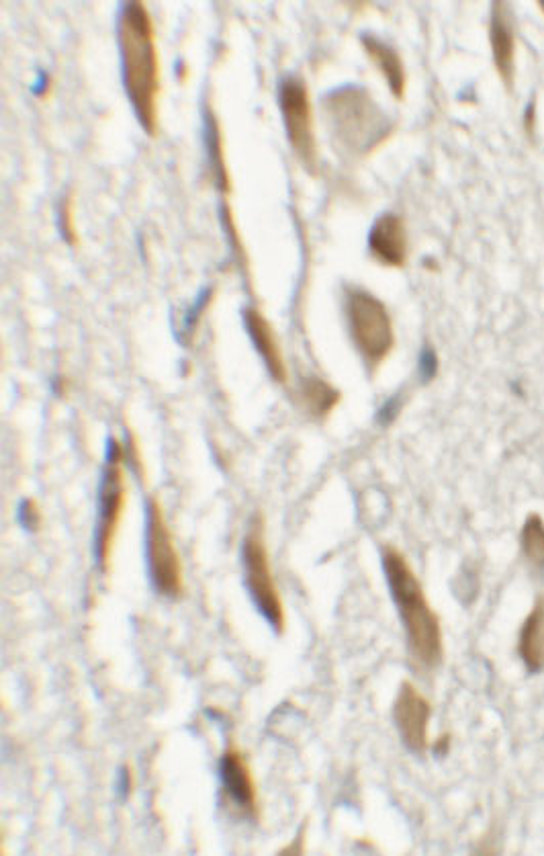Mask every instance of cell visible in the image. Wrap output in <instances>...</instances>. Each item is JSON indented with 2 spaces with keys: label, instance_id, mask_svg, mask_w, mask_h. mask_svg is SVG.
<instances>
[{
  "label": "cell",
  "instance_id": "obj_16",
  "mask_svg": "<svg viewBox=\"0 0 544 856\" xmlns=\"http://www.w3.org/2000/svg\"><path fill=\"white\" fill-rule=\"evenodd\" d=\"M299 398L303 410L313 418H326L340 402V392L322 377H303L299 383Z\"/></svg>",
  "mask_w": 544,
  "mask_h": 856
},
{
  "label": "cell",
  "instance_id": "obj_9",
  "mask_svg": "<svg viewBox=\"0 0 544 856\" xmlns=\"http://www.w3.org/2000/svg\"><path fill=\"white\" fill-rule=\"evenodd\" d=\"M219 781L223 797L236 809L238 816L258 818V789L252 768L238 748H228L219 758Z\"/></svg>",
  "mask_w": 544,
  "mask_h": 856
},
{
  "label": "cell",
  "instance_id": "obj_22",
  "mask_svg": "<svg viewBox=\"0 0 544 856\" xmlns=\"http://www.w3.org/2000/svg\"><path fill=\"white\" fill-rule=\"evenodd\" d=\"M397 410H399V406H397V400H391L385 408H381L379 410V422H383V424H389L395 416H397Z\"/></svg>",
  "mask_w": 544,
  "mask_h": 856
},
{
  "label": "cell",
  "instance_id": "obj_14",
  "mask_svg": "<svg viewBox=\"0 0 544 856\" xmlns=\"http://www.w3.org/2000/svg\"><path fill=\"white\" fill-rule=\"evenodd\" d=\"M518 652L528 672L536 674L544 670V596L538 598L532 613L522 625Z\"/></svg>",
  "mask_w": 544,
  "mask_h": 856
},
{
  "label": "cell",
  "instance_id": "obj_1",
  "mask_svg": "<svg viewBox=\"0 0 544 856\" xmlns=\"http://www.w3.org/2000/svg\"><path fill=\"white\" fill-rule=\"evenodd\" d=\"M117 44L123 87L131 109L148 136L158 130L160 62L154 21L142 3H125L117 15Z\"/></svg>",
  "mask_w": 544,
  "mask_h": 856
},
{
  "label": "cell",
  "instance_id": "obj_13",
  "mask_svg": "<svg viewBox=\"0 0 544 856\" xmlns=\"http://www.w3.org/2000/svg\"><path fill=\"white\" fill-rule=\"evenodd\" d=\"M491 50H493V62L500 72L506 87H512L514 82V29L510 25V13L506 5H495L493 17H491Z\"/></svg>",
  "mask_w": 544,
  "mask_h": 856
},
{
  "label": "cell",
  "instance_id": "obj_23",
  "mask_svg": "<svg viewBox=\"0 0 544 856\" xmlns=\"http://www.w3.org/2000/svg\"><path fill=\"white\" fill-rule=\"evenodd\" d=\"M119 787H121L123 795H127V791H129V787H131V783H129V770H127V768H123V770H121V783H119Z\"/></svg>",
  "mask_w": 544,
  "mask_h": 856
},
{
  "label": "cell",
  "instance_id": "obj_6",
  "mask_svg": "<svg viewBox=\"0 0 544 856\" xmlns=\"http://www.w3.org/2000/svg\"><path fill=\"white\" fill-rule=\"evenodd\" d=\"M125 451L123 445L115 439L109 441L107 461L99 488V517L95 531V555L101 570L109 568L111 553L115 545V537L121 525L123 508H125Z\"/></svg>",
  "mask_w": 544,
  "mask_h": 856
},
{
  "label": "cell",
  "instance_id": "obj_19",
  "mask_svg": "<svg viewBox=\"0 0 544 856\" xmlns=\"http://www.w3.org/2000/svg\"><path fill=\"white\" fill-rule=\"evenodd\" d=\"M19 519H21V525H23L25 529H29V531H33V529H37V527H39V508L35 506V502H33V500H25V502L21 504V508H19Z\"/></svg>",
  "mask_w": 544,
  "mask_h": 856
},
{
  "label": "cell",
  "instance_id": "obj_2",
  "mask_svg": "<svg viewBox=\"0 0 544 856\" xmlns=\"http://www.w3.org/2000/svg\"><path fill=\"white\" fill-rule=\"evenodd\" d=\"M383 570L414 660L424 668H436L444 654L440 619L432 611L416 572L393 547L383 549Z\"/></svg>",
  "mask_w": 544,
  "mask_h": 856
},
{
  "label": "cell",
  "instance_id": "obj_24",
  "mask_svg": "<svg viewBox=\"0 0 544 856\" xmlns=\"http://www.w3.org/2000/svg\"><path fill=\"white\" fill-rule=\"evenodd\" d=\"M542 11H544V5H542Z\"/></svg>",
  "mask_w": 544,
  "mask_h": 856
},
{
  "label": "cell",
  "instance_id": "obj_5",
  "mask_svg": "<svg viewBox=\"0 0 544 856\" xmlns=\"http://www.w3.org/2000/svg\"><path fill=\"white\" fill-rule=\"evenodd\" d=\"M242 562H244V574H246V588H248V594L252 596L254 607L270 623L272 629L277 633H283L285 607H283V598L279 594L275 576H272L260 519H254L244 539Z\"/></svg>",
  "mask_w": 544,
  "mask_h": 856
},
{
  "label": "cell",
  "instance_id": "obj_8",
  "mask_svg": "<svg viewBox=\"0 0 544 856\" xmlns=\"http://www.w3.org/2000/svg\"><path fill=\"white\" fill-rule=\"evenodd\" d=\"M279 107L285 132L295 156L305 168L317 166V142L313 134V115L305 80L289 74L279 84Z\"/></svg>",
  "mask_w": 544,
  "mask_h": 856
},
{
  "label": "cell",
  "instance_id": "obj_10",
  "mask_svg": "<svg viewBox=\"0 0 544 856\" xmlns=\"http://www.w3.org/2000/svg\"><path fill=\"white\" fill-rule=\"evenodd\" d=\"M432 717L430 701L414 687L412 682H403L395 699L393 719L401 742L416 754H424L428 748V723Z\"/></svg>",
  "mask_w": 544,
  "mask_h": 856
},
{
  "label": "cell",
  "instance_id": "obj_15",
  "mask_svg": "<svg viewBox=\"0 0 544 856\" xmlns=\"http://www.w3.org/2000/svg\"><path fill=\"white\" fill-rule=\"evenodd\" d=\"M362 46H365L367 54L377 64L379 72H383L391 93L401 99L405 95V68L399 54L391 46H387L385 41L373 35L362 37Z\"/></svg>",
  "mask_w": 544,
  "mask_h": 856
},
{
  "label": "cell",
  "instance_id": "obj_21",
  "mask_svg": "<svg viewBox=\"0 0 544 856\" xmlns=\"http://www.w3.org/2000/svg\"><path fill=\"white\" fill-rule=\"evenodd\" d=\"M420 369H422L424 379L434 377V373H436V357H434V353H432L430 349H426V351H424V355H422V363H420Z\"/></svg>",
  "mask_w": 544,
  "mask_h": 856
},
{
  "label": "cell",
  "instance_id": "obj_4",
  "mask_svg": "<svg viewBox=\"0 0 544 856\" xmlns=\"http://www.w3.org/2000/svg\"><path fill=\"white\" fill-rule=\"evenodd\" d=\"M346 320L350 338L362 361L371 369L383 365L395 347V334L391 316L381 299L367 289L348 287Z\"/></svg>",
  "mask_w": 544,
  "mask_h": 856
},
{
  "label": "cell",
  "instance_id": "obj_18",
  "mask_svg": "<svg viewBox=\"0 0 544 856\" xmlns=\"http://www.w3.org/2000/svg\"><path fill=\"white\" fill-rule=\"evenodd\" d=\"M520 539L526 560L544 576V521L538 515L528 517Z\"/></svg>",
  "mask_w": 544,
  "mask_h": 856
},
{
  "label": "cell",
  "instance_id": "obj_12",
  "mask_svg": "<svg viewBox=\"0 0 544 856\" xmlns=\"http://www.w3.org/2000/svg\"><path fill=\"white\" fill-rule=\"evenodd\" d=\"M244 324H246L248 336L252 338L254 347L258 351V355L262 357L270 377L279 383H285L287 381V365H285V357H283L281 345L277 340V334H275V330H272L270 322L258 310L248 308L244 312Z\"/></svg>",
  "mask_w": 544,
  "mask_h": 856
},
{
  "label": "cell",
  "instance_id": "obj_7",
  "mask_svg": "<svg viewBox=\"0 0 544 856\" xmlns=\"http://www.w3.org/2000/svg\"><path fill=\"white\" fill-rule=\"evenodd\" d=\"M146 555L154 590L166 598L180 596V592H183V564H180V555L164 519L162 506L156 498L148 500Z\"/></svg>",
  "mask_w": 544,
  "mask_h": 856
},
{
  "label": "cell",
  "instance_id": "obj_20",
  "mask_svg": "<svg viewBox=\"0 0 544 856\" xmlns=\"http://www.w3.org/2000/svg\"><path fill=\"white\" fill-rule=\"evenodd\" d=\"M60 228H62V234L66 236V240L70 244H74L76 242V228H74V222H72V209H70L68 201L60 209Z\"/></svg>",
  "mask_w": 544,
  "mask_h": 856
},
{
  "label": "cell",
  "instance_id": "obj_11",
  "mask_svg": "<svg viewBox=\"0 0 544 856\" xmlns=\"http://www.w3.org/2000/svg\"><path fill=\"white\" fill-rule=\"evenodd\" d=\"M369 248L381 265L403 267L407 261V232L403 220L395 213L381 216L369 234Z\"/></svg>",
  "mask_w": 544,
  "mask_h": 856
},
{
  "label": "cell",
  "instance_id": "obj_17",
  "mask_svg": "<svg viewBox=\"0 0 544 856\" xmlns=\"http://www.w3.org/2000/svg\"><path fill=\"white\" fill-rule=\"evenodd\" d=\"M203 132H205L203 136H205V148H207V158H209V166H211V173H213V181H215L217 189H221L223 193H230L232 185H230L228 168H225L219 121H217V117L213 115V111L209 107H205Z\"/></svg>",
  "mask_w": 544,
  "mask_h": 856
},
{
  "label": "cell",
  "instance_id": "obj_3",
  "mask_svg": "<svg viewBox=\"0 0 544 856\" xmlns=\"http://www.w3.org/2000/svg\"><path fill=\"white\" fill-rule=\"evenodd\" d=\"M324 111L336 144L350 156L373 152L393 130L385 111L356 84H344L328 93L324 97Z\"/></svg>",
  "mask_w": 544,
  "mask_h": 856
}]
</instances>
